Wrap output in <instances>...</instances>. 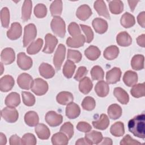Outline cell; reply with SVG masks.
Here are the masks:
<instances>
[{
	"label": "cell",
	"instance_id": "obj_1",
	"mask_svg": "<svg viewBox=\"0 0 145 145\" xmlns=\"http://www.w3.org/2000/svg\"><path fill=\"white\" fill-rule=\"evenodd\" d=\"M128 129L134 136L144 139L145 138V115L141 114L135 116L128 122Z\"/></svg>",
	"mask_w": 145,
	"mask_h": 145
},
{
	"label": "cell",
	"instance_id": "obj_2",
	"mask_svg": "<svg viewBox=\"0 0 145 145\" xmlns=\"http://www.w3.org/2000/svg\"><path fill=\"white\" fill-rule=\"evenodd\" d=\"M51 29L53 33L59 37H63L66 33L65 21L60 16H55L50 23Z\"/></svg>",
	"mask_w": 145,
	"mask_h": 145
},
{
	"label": "cell",
	"instance_id": "obj_3",
	"mask_svg": "<svg viewBox=\"0 0 145 145\" xmlns=\"http://www.w3.org/2000/svg\"><path fill=\"white\" fill-rule=\"evenodd\" d=\"M37 35V29L34 24L30 23L26 25L24 29L23 46H27L36 38Z\"/></svg>",
	"mask_w": 145,
	"mask_h": 145
},
{
	"label": "cell",
	"instance_id": "obj_4",
	"mask_svg": "<svg viewBox=\"0 0 145 145\" xmlns=\"http://www.w3.org/2000/svg\"><path fill=\"white\" fill-rule=\"evenodd\" d=\"M48 90V83L41 78H36L31 88V91L37 96H42L45 94Z\"/></svg>",
	"mask_w": 145,
	"mask_h": 145
},
{
	"label": "cell",
	"instance_id": "obj_5",
	"mask_svg": "<svg viewBox=\"0 0 145 145\" xmlns=\"http://www.w3.org/2000/svg\"><path fill=\"white\" fill-rule=\"evenodd\" d=\"M65 46L62 44H59L53 57V64L57 70L61 69L62 63L65 58Z\"/></svg>",
	"mask_w": 145,
	"mask_h": 145
},
{
	"label": "cell",
	"instance_id": "obj_6",
	"mask_svg": "<svg viewBox=\"0 0 145 145\" xmlns=\"http://www.w3.org/2000/svg\"><path fill=\"white\" fill-rule=\"evenodd\" d=\"M2 117L8 123L15 122L19 117L18 110L14 107L7 106L4 108L1 112Z\"/></svg>",
	"mask_w": 145,
	"mask_h": 145
},
{
	"label": "cell",
	"instance_id": "obj_7",
	"mask_svg": "<svg viewBox=\"0 0 145 145\" xmlns=\"http://www.w3.org/2000/svg\"><path fill=\"white\" fill-rule=\"evenodd\" d=\"M45 120L46 122L51 127H56L62 123L63 117L61 114L57 113L56 112L50 110L46 113Z\"/></svg>",
	"mask_w": 145,
	"mask_h": 145
},
{
	"label": "cell",
	"instance_id": "obj_8",
	"mask_svg": "<svg viewBox=\"0 0 145 145\" xmlns=\"http://www.w3.org/2000/svg\"><path fill=\"white\" fill-rule=\"evenodd\" d=\"M17 83L19 87L23 89H31L33 80L32 76L27 73H22L17 78Z\"/></svg>",
	"mask_w": 145,
	"mask_h": 145
},
{
	"label": "cell",
	"instance_id": "obj_9",
	"mask_svg": "<svg viewBox=\"0 0 145 145\" xmlns=\"http://www.w3.org/2000/svg\"><path fill=\"white\" fill-rule=\"evenodd\" d=\"M45 44L42 49V52L45 53H52L58 43V40L56 36L51 33H47L45 36Z\"/></svg>",
	"mask_w": 145,
	"mask_h": 145
},
{
	"label": "cell",
	"instance_id": "obj_10",
	"mask_svg": "<svg viewBox=\"0 0 145 145\" xmlns=\"http://www.w3.org/2000/svg\"><path fill=\"white\" fill-rule=\"evenodd\" d=\"M17 64L21 69L27 70L32 66L33 61L31 58L27 56L24 52H20L18 54Z\"/></svg>",
	"mask_w": 145,
	"mask_h": 145
},
{
	"label": "cell",
	"instance_id": "obj_11",
	"mask_svg": "<svg viewBox=\"0 0 145 145\" xmlns=\"http://www.w3.org/2000/svg\"><path fill=\"white\" fill-rule=\"evenodd\" d=\"M121 71L119 67H114L108 71L106 74V83L109 84H115L119 82L121 76Z\"/></svg>",
	"mask_w": 145,
	"mask_h": 145
},
{
	"label": "cell",
	"instance_id": "obj_12",
	"mask_svg": "<svg viewBox=\"0 0 145 145\" xmlns=\"http://www.w3.org/2000/svg\"><path fill=\"white\" fill-rule=\"evenodd\" d=\"M22 33V27L19 23L14 22L11 24L10 28L7 32V37L12 40L19 39Z\"/></svg>",
	"mask_w": 145,
	"mask_h": 145
},
{
	"label": "cell",
	"instance_id": "obj_13",
	"mask_svg": "<svg viewBox=\"0 0 145 145\" xmlns=\"http://www.w3.org/2000/svg\"><path fill=\"white\" fill-rule=\"evenodd\" d=\"M15 59L14 50L11 48H6L2 50L1 54V59L4 65H10L12 63Z\"/></svg>",
	"mask_w": 145,
	"mask_h": 145
},
{
	"label": "cell",
	"instance_id": "obj_14",
	"mask_svg": "<svg viewBox=\"0 0 145 145\" xmlns=\"http://www.w3.org/2000/svg\"><path fill=\"white\" fill-rule=\"evenodd\" d=\"M15 84L13 77L9 75H6L0 79V90L6 92L10 91Z\"/></svg>",
	"mask_w": 145,
	"mask_h": 145
},
{
	"label": "cell",
	"instance_id": "obj_15",
	"mask_svg": "<svg viewBox=\"0 0 145 145\" xmlns=\"http://www.w3.org/2000/svg\"><path fill=\"white\" fill-rule=\"evenodd\" d=\"M92 26L95 32L99 34L104 33L108 29V23L106 20L102 18H96L92 21Z\"/></svg>",
	"mask_w": 145,
	"mask_h": 145
},
{
	"label": "cell",
	"instance_id": "obj_16",
	"mask_svg": "<svg viewBox=\"0 0 145 145\" xmlns=\"http://www.w3.org/2000/svg\"><path fill=\"white\" fill-rule=\"evenodd\" d=\"M39 70L40 75L45 79L52 78L55 75L54 68L47 63H42L39 66Z\"/></svg>",
	"mask_w": 145,
	"mask_h": 145
},
{
	"label": "cell",
	"instance_id": "obj_17",
	"mask_svg": "<svg viewBox=\"0 0 145 145\" xmlns=\"http://www.w3.org/2000/svg\"><path fill=\"white\" fill-rule=\"evenodd\" d=\"M92 14V10L87 5H82L80 6L76 11V16L77 18L83 21L87 20L91 16Z\"/></svg>",
	"mask_w": 145,
	"mask_h": 145
},
{
	"label": "cell",
	"instance_id": "obj_18",
	"mask_svg": "<svg viewBox=\"0 0 145 145\" xmlns=\"http://www.w3.org/2000/svg\"><path fill=\"white\" fill-rule=\"evenodd\" d=\"M84 138L86 139L89 145L100 144L103 139L102 134L100 132L95 130L87 133L85 134Z\"/></svg>",
	"mask_w": 145,
	"mask_h": 145
},
{
	"label": "cell",
	"instance_id": "obj_19",
	"mask_svg": "<svg viewBox=\"0 0 145 145\" xmlns=\"http://www.w3.org/2000/svg\"><path fill=\"white\" fill-rule=\"evenodd\" d=\"M80 113V109L78 104L71 102L67 104L66 108V116L70 119L77 118Z\"/></svg>",
	"mask_w": 145,
	"mask_h": 145
},
{
	"label": "cell",
	"instance_id": "obj_20",
	"mask_svg": "<svg viewBox=\"0 0 145 145\" xmlns=\"http://www.w3.org/2000/svg\"><path fill=\"white\" fill-rule=\"evenodd\" d=\"M95 91L97 95L101 97H105L109 92V87L106 82L104 80H99L95 87Z\"/></svg>",
	"mask_w": 145,
	"mask_h": 145
},
{
	"label": "cell",
	"instance_id": "obj_21",
	"mask_svg": "<svg viewBox=\"0 0 145 145\" xmlns=\"http://www.w3.org/2000/svg\"><path fill=\"white\" fill-rule=\"evenodd\" d=\"M35 131L38 138L41 139L46 140L48 139L50 137V130L44 123H38L35 127Z\"/></svg>",
	"mask_w": 145,
	"mask_h": 145
},
{
	"label": "cell",
	"instance_id": "obj_22",
	"mask_svg": "<svg viewBox=\"0 0 145 145\" xmlns=\"http://www.w3.org/2000/svg\"><path fill=\"white\" fill-rule=\"evenodd\" d=\"M93 7L100 16H102L106 19H110V15L107 9L106 4L104 1L98 0L95 1Z\"/></svg>",
	"mask_w": 145,
	"mask_h": 145
},
{
	"label": "cell",
	"instance_id": "obj_23",
	"mask_svg": "<svg viewBox=\"0 0 145 145\" xmlns=\"http://www.w3.org/2000/svg\"><path fill=\"white\" fill-rule=\"evenodd\" d=\"M116 41L118 45L123 47L129 46L132 43V39L131 36L126 31L120 32L117 35Z\"/></svg>",
	"mask_w": 145,
	"mask_h": 145
},
{
	"label": "cell",
	"instance_id": "obj_24",
	"mask_svg": "<svg viewBox=\"0 0 145 145\" xmlns=\"http://www.w3.org/2000/svg\"><path fill=\"white\" fill-rule=\"evenodd\" d=\"M86 42V38L83 35H80L74 37H68L66 40V44L71 48H79L83 46Z\"/></svg>",
	"mask_w": 145,
	"mask_h": 145
},
{
	"label": "cell",
	"instance_id": "obj_25",
	"mask_svg": "<svg viewBox=\"0 0 145 145\" xmlns=\"http://www.w3.org/2000/svg\"><path fill=\"white\" fill-rule=\"evenodd\" d=\"M138 80L137 72L131 70L126 71L123 76V81L124 83L128 87H131L135 85Z\"/></svg>",
	"mask_w": 145,
	"mask_h": 145
},
{
	"label": "cell",
	"instance_id": "obj_26",
	"mask_svg": "<svg viewBox=\"0 0 145 145\" xmlns=\"http://www.w3.org/2000/svg\"><path fill=\"white\" fill-rule=\"evenodd\" d=\"M74 99L73 95L67 91H62L58 93L56 97V100L58 103L61 105H67L72 102Z\"/></svg>",
	"mask_w": 145,
	"mask_h": 145
},
{
	"label": "cell",
	"instance_id": "obj_27",
	"mask_svg": "<svg viewBox=\"0 0 145 145\" xmlns=\"http://www.w3.org/2000/svg\"><path fill=\"white\" fill-rule=\"evenodd\" d=\"M5 103L7 106L14 108L18 106L20 103V95L17 92H11L6 96Z\"/></svg>",
	"mask_w": 145,
	"mask_h": 145
},
{
	"label": "cell",
	"instance_id": "obj_28",
	"mask_svg": "<svg viewBox=\"0 0 145 145\" xmlns=\"http://www.w3.org/2000/svg\"><path fill=\"white\" fill-rule=\"evenodd\" d=\"M93 83L91 79L87 76H84L79 82V89L80 92L83 94H88L91 91Z\"/></svg>",
	"mask_w": 145,
	"mask_h": 145
},
{
	"label": "cell",
	"instance_id": "obj_29",
	"mask_svg": "<svg viewBox=\"0 0 145 145\" xmlns=\"http://www.w3.org/2000/svg\"><path fill=\"white\" fill-rule=\"evenodd\" d=\"M113 94L117 100L122 104H127L129 101L128 93L121 87H116L114 89Z\"/></svg>",
	"mask_w": 145,
	"mask_h": 145
},
{
	"label": "cell",
	"instance_id": "obj_30",
	"mask_svg": "<svg viewBox=\"0 0 145 145\" xmlns=\"http://www.w3.org/2000/svg\"><path fill=\"white\" fill-rule=\"evenodd\" d=\"M109 125V120L105 114H101L98 120L92 121V125L93 127L99 130H105L108 128Z\"/></svg>",
	"mask_w": 145,
	"mask_h": 145
},
{
	"label": "cell",
	"instance_id": "obj_31",
	"mask_svg": "<svg viewBox=\"0 0 145 145\" xmlns=\"http://www.w3.org/2000/svg\"><path fill=\"white\" fill-rule=\"evenodd\" d=\"M32 8V3L30 0H26L24 1L22 8V19L24 22L28 21L31 15Z\"/></svg>",
	"mask_w": 145,
	"mask_h": 145
},
{
	"label": "cell",
	"instance_id": "obj_32",
	"mask_svg": "<svg viewBox=\"0 0 145 145\" xmlns=\"http://www.w3.org/2000/svg\"><path fill=\"white\" fill-rule=\"evenodd\" d=\"M24 121L29 126H36L39 123V116L36 112L29 111L24 116Z\"/></svg>",
	"mask_w": 145,
	"mask_h": 145
},
{
	"label": "cell",
	"instance_id": "obj_33",
	"mask_svg": "<svg viewBox=\"0 0 145 145\" xmlns=\"http://www.w3.org/2000/svg\"><path fill=\"white\" fill-rule=\"evenodd\" d=\"M107 112L109 118L112 120H117L121 116L122 110L119 105L113 104L109 106Z\"/></svg>",
	"mask_w": 145,
	"mask_h": 145
},
{
	"label": "cell",
	"instance_id": "obj_34",
	"mask_svg": "<svg viewBox=\"0 0 145 145\" xmlns=\"http://www.w3.org/2000/svg\"><path fill=\"white\" fill-rule=\"evenodd\" d=\"M69 139L67 135L61 131L53 134L51 138L54 145H66L69 143Z\"/></svg>",
	"mask_w": 145,
	"mask_h": 145
},
{
	"label": "cell",
	"instance_id": "obj_35",
	"mask_svg": "<svg viewBox=\"0 0 145 145\" xmlns=\"http://www.w3.org/2000/svg\"><path fill=\"white\" fill-rule=\"evenodd\" d=\"M84 54L88 59L95 61L100 56L101 51L98 47L94 45H91L85 50Z\"/></svg>",
	"mask_w": 145,
	"mask_h": 145
},
{
	"label": "cell",
	"instance_id": "obj_36",
	"mask_svg": "<svg viewBox=\"0 0 145 145\" xmlns=\"http://www.w3.org/2000/svg\"><path fill=\"white\" fill-rule=\"evenodd\" d=\"M119 52V49L117 46L110 45L104 50L103 56L107 60H113L118 57Z\"/></svg>",
	"mask_w": 145,
	"mask_h": 145
},
{
	"label": "cell",
	"instance_id": "obj_37",
	"mask_svg": "<svg viewBox=\"0 0 145 145\" xmlns=\"http://www.w3.org/2000/svg\"><path fill=\"white\" fill-rule=\"evenodd\" d=\"M43 45V40L41 38L32 41L27 49V53L30 55H33L40 52Z\"/></svg>",
	"mask_w": 145,
	"mask_h": 145
},
{
	"label": "cell",
	"instance_id": "obj_38",
	"mask_svg": "<svg viewBox=\"0 0 145 145\" xmlns=\"http://www.w3.org/2000/svg\"><path fill=\"white\" fill-rule=\"evenodd\" d=\"M144 56L142 54H136L133 56L131 61V66L135 70H140L144 69Z\"/></svg>",
	"mask_w": 145,
	"mask_h": 145
},
{
	"label": "cell",
	"instance_id": "obj_39",
	"mask_svg": "<svg viewBox=\"0 0 145 145\" xmlns=\"http://www.w3.org/2000/svg\"><path fill=\"white\" fill-rule=\"evenodd\" d=\"M120 22L121 24L124 28H128L133 27L135 24V20L134 16L132 14L126 12L122 15Z\"/></svg>",
	"mask_w": 145,
	"mask_h": 145
},
{
	"label": "cell",
	"instance_id": "obj_40",
	"mask_svg": "<svg viewBox=\"0 0 145 145\" xmlns=\"http://www.w3.org/2000/svg\"><path fill=\"white\" fill-rule=\"evenodd\" d=\"M110 132L111 134L114 137H122L125 133L124 124L121 121L115 122L111 126L110 128Z\"/></svg>",
	"mask_w": 145,
	"mask_h": 145
},
{
	"label": "cell",
	"instance_id": "obj_41",
	"mask_svg": "<svg viewBox=\"0 0 145 145\" xmlns=\"http://www.w3.org/2000/svg\"><path fill=\"white\" fill-rule=\"evenodd\" d=\"M131 95L135 98H139L143 97L145 95V84L143 83L135 84L133 86L132 88L130 90Z\"/></svg>",
	"mask_w": 145,
	"mask_h": 145
},
{
	"label": "cell",
	"instance_id": "obj_42",
	"mask_svg": "<svg viewBox=\"0 0 145 145\" xmlns=\"http://www.w3.org/2000/svg\"><path fill=\"white\" fill-rule=\"evenodd\" d=\"M76 66L74 63L67 59L63 67V74L67 78H71L74 74V72L75 70Z\"/></svg>",
	"mask_w": 145,
	"mask_h": 145
},
{
	"label": "cell",
	"instance_id": "obj_43",
	"mask_svg": "<svg viewBox=\"0 0 145 145\" xmlns=\"http://www.w3.org/2000/svg\"><path fill=\"white\" fill-rule=\"evenodd\" d=\"M110 12L115 15L121 14L123 10V3L121 1H111L109 3Z\"/></svg>",
	"mask_w": 145,
	"mask_h": 145
},
{
	"label": "cell",
	"instance_id": "obj_44",
	"mask_svg": "<svg viewBox=\"0 0 145 145\" xmlns=\"http://www.w3.org/2000/svg\"><path fill=\"white\" fill-rule=\"evenodd\" d=\"M50 11L53 16H59L62 11V1H54L50 6Z\"/></svg>",
	"mask_w": 145,
	"mask_h": 145
},
{
	"label": "cell",
	"instance_id": "obj_45",
	"mask_svg": "<svg viewBox=\"0 0 145 145\" xmlns=\"http://www.w3.org/2000/svg\"><path fill=\"white\" fill-rule=\"evenodd\" d=\"M92 79L94 80H102L104 77V72L103 69L98 66H94L91 70Z\"/></svg>",
	"mask_w": 145,
	"mask_h": 145
},
{
	"label": "cell",
	"instance_id": "obj_46",
	"mask_svg": "<svg viewBox=\"0 0 145 145\" xmlns=\"http://www.w3.org/2000/svg\"><path fill=\"white\" fill-rule=\"evenodd\" d=\"M96 106V102L95 99L91 96H86L84 98L82 103V106L84 110H92Z\"/></svg>",
	"mask_w": 145,
	"mask_h": 145
},
{
	"label": "cell",
	"instance_id": "obj_47",
	"mask_svg": "<svg viewBox=\"0 0 145 145\" xmlns=\"http://www.w3.org/2000/svg\"><path fill=\"white\" fill-rule=\"evenodd\" d=\"M22 96L23 102L26 106H31L35 104V97L31 92L23 91L22 92Z\"/></svg>",
	"mask_w": 145,
	"mask_h": 145
},
{
	"label": "cell",
	"instance_id": "obj_48",
	"mask_svg": "<svg viewBox=\"0 0 145 145\" xmlns=\"http://www.w3.org/2000/svg\"><path fill=\"white\" fill-rule=\"evenodd\" d=\"M1 21L3 27L8 28L10 23V12L7 7H3L1 11Z\"/></svg>",
	"mask_w": 145,
	"mask_h": 145
},
{
	"label": "cell",
	"instance_id": "obj_49",
	"mask_svg": "<svg viewBox=\"0 0 145 145\" xmlns=\"http://www.w3.org/2000/svg\"><path fill=\"white\" fill-rule=\"evenodd\" d=\"M67 58V59L70 60L73 62L78 63L81 61L82 58V55L81 53L78 50L68 49Z\"/></svg>",
	"mask_w": 145,
	"mask_h": 145
},
{
	"label": "cell",
	"instance_id": "obj_50",
	"mask_svg": "<svg viewBox=\"0 0 145 145\" xmlns=\"http://www.w3.org/2000/svg\"><path fill=\"white\" fill-rule=\"evenodd\" d=\"M33 11L35 16L37 18H42L46 15L47 8L43 3H39L35 7Z\"/></svg>",
	"mask_w": 145,
	"mask_h": 145
},
{
	"label": "cell",
	"instance_id": "obj_51",
	"mask_svg": "<svg viewBox=\"0 0 145 145\" xmlns=\"http://www.w3.org/2000/svg\"><path fill=\"white\" fill-rule=\"evenodd\" d=\"M60 131L65 134L69 139H71L74 135V127L70 122H66L60 128Z\"/></svg>",
	"mask_w": 145,
	"mask_h": 145
},
{
	"label": "cell",
	"instance_id": "obj_52",
	"mask_svg": "<svg viewBox=\"0 0 145 145\" xmlns=\"http://www.w3.org/2000/svg\"><path fill=\"white\" fill-rule=\"evenodd\" d=\"M80 26L85 35L86 42L87 43L91 42L93 39V32L91 28L87 25L80 24Z\"/></svg>",
	"mask_w": 145,
	"mask_h": 145
},
{
	"label": "cell",
	"instance_id": "obj_53",
	"mask_svg": "<svg viewBox=\"0 0 145 145\" xmlns=\"http://www.w3.org/2000/svg\"><path fill=\"white\" fill-rule=\"evenodd\" d=\"M23 144L35 145L37 143L35 136L31 133H26L22 138Z\"/></svg>",
	"mask_w": 145,
	"mask_h": 145
},
{
	"label": "cell",
	"instance_id": "obj_54",
	"mask_svg": "<svg viewBox=\"0 0 145 145\" xmlns=\"http://www.w3.org/2000/svg\"><path fill=\"white\" fill-rule=\"evenodd\" d=\"M68 31L72 37L81 35L80 29L77 23L75 22H71L68 26Z\"/></svg>",
	"mask_w": 145,
	"mask_h": 145
},
{
	"label": "cell",
	"instance_id": "obj_55",
	"mask_svg": "<svg viewBox=\"0 0 145 145\" xmlns=\"http://www.w3.org/2000/svg\"><path fill=\"white\" fill-rule=\"evenodd\" d=\"M88 72V70L84 66H80L74 76V79L77 81H80L82 78H83Z\"/></svg>",
	"mask_w": 145,
	"mask_h": 145
},
{
	"label": "cell",
	"instance_id": "obj_56",
	"mask_svg": "<svg viewBox=\"0 0 145 145\" xmlns=\"http://www.w3.org/2000/svg\"><path fill=\"white\" fill-rule=\"evenodd\" d=\"M142 144L140 142L133 139L130 135L127 134L122 139L120 142L121 145H127V144H133V145H137V144Z\"/></svg>",
	"mask_w": 145,
	"mask_h": 145
},
{
	"label": "cell",
	"instance_id": "obj_57",
	"mask_svg": "<svg viewBox=\"0 0 145 145\" xmlns=\"http://www.w3.org/2000/svg\"><path fill=\"white\" fill-rule=\"evenodd\" d=\"M76 129L84 133H88L91 131L92 127L90 124L84 121L79 122L76 125Z\"/></svg>",
	"mask_w": 145,
	"mask_h": 145
},
{
	"label": "cell",
	"instance_id": "obj_58",
	"mask_svg": "<svg viewBox=\"0 0 145 145\" xmlns=\"http://www.w3.org/2000/svg\"><path fill=\"white\" fill-rule=\"evenodd\" d=\"M9 143L10 145L23 144L22 139L16 134L11 136L9 139Z\"/></svg>",
	"mask_w": 145,
	"mask_h": 145
},
{
	"label": "cell",
	"instance_id": "obj_59",
	"mask_svg": "<svg viewBox=\"0 0 145 145\" xmlns=\"http://www.w3.org/2000/svg\"><path fill=\"white\" fill-rule=\"evenodd\" d=\"M137 21L138 24L142 27H145V12L142 11L137 16Z\"/></svg>",
	"mask_w": 145,
	"mask_h": 145
},
{
	"label": "cell",
	"instance_id": "obj_60",
	"mask_svg": "<svg viewBox=\"0 0 145 145\" xmlns=\"http://www.w3.org/2000/svg\"><path fill=\"white\" fill-rule=\"evenodd\" d=\"M145 35L144 34H142L140 36H139L137 38V44L140 46H142L143 48H144L145 46Z\"/></svg>",
	"mask_w": 145,
	"mask_h": 145
},
{
	"label": "cell",
	"instance_id": "obj_61",
	"mask_svg": "<svg viewBox=\"0 0 145 145\" xmlns=\"http://www.w3.org/2000/svg\"><path fill=\"white\" fill-rule=\"evenodd\" d=\"M100 144H104V145H112L113 144V142H112V140L109 138H107V137H105L103 139L102 141L100 143Z\"/></svg>",
	"mask_w": 145,
	"mask_h": 145
},
{
	"label": "cell",
	"instance_id": "obj_62",
	"mask_svg": "<svg viewBox=\"0 0 145 145\" xmlns=\"http://www.w3.org/2000/svg\"><path fill=\"white\" fill-rule=\"evenodd\" d=\"M76 145H79V144H85V145H89L87 140L85 138H82L79 139H78L75 143Z\"/></svg>",
	"mask_w": 145,
	"mask_h": 145
},
{
	"label": "cell",
	"instance_id": "obj_63",
	"mask_svg": "<svg viewBox=\"0 0 145 145\" xmlns=\"http://www.w3.org/2000/svg\"><path fill=\"white\" fill-rule=\"evenodd\" d=\"M7 143V139L6 135L2 133H0V144L1 145H5Z\"/></svg>",
	"mask_w": 145,
	"mask_h": 145
},
{
	"label": "cell",
	"instance_id": "obj_64",
	"mask_svg": "<svg viewBox=\"0 0 145 145\" xmlns=\"http://www.w3.org/2000/svg\"><path fill=\"white\" fill-rule=\"evenodd\" d=\"M139 1H128V3L129 4V6H130V8L131 9V11L132 12L134 11V9H135V7L137 4V3Z\"/></svg>",
	"mask_w": 145,
	"mask_h": 145
}]
</instances>
